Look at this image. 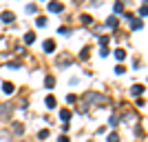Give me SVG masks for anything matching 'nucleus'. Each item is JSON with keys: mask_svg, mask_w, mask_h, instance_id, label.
<instances>
[{"mask_svg": "<svg viewBox=\"0 0 148 142\" xmlns=\"http://www.w3.org/2000/svg\"><path fill=\"white\" fill-rule=\"evenodd\" d=\"M144 91H146V87H144V85H133V87H130V96H135V98H142Z\"/></svg>", "mask_w": 148, "mask_h": 142, "instance_id": "423d86ee", "label": "nucleus"}, {"mask_svg": "<svg viewBox=\"0 0 148 142\" xmlns=\"http://www.w3.org/2000/svg\"><path fill=\"white\" fill-rule=\"evenodd\" d=\"M82 22H84V25H93V18H91V16H88V13H84V16H82Z\"/></svg>", "mask_w": 148, "mask_h": 142, "instance_id": "412c9836", "label": "nucleus"}, {"mask_svg": "<svg viewBox=\"0 0 148 142\" xmlns=\"http://www.w3.org/2000/svg\"><path fill=\"white\" fill-rule=\"evenodd\" d=\"M0 142H11V133L9 131H0Z\"/></svg>", "mask_w": 148, "mask_h": 142, "instance_id": "2eb2a0df", "label": "nucleus"}, {"mask_svg": "<svg viewBox=\"0 0 148 142\" xmlns=\"http://www.w3.org/2000/svg\"><path fill=\"white\" fill-rule=\"evenodd\" d=\"M11 127H13V129H11L13 136H22V133H25V124H22V122H13Z\"/></svg>", "mask_w": 148, "mask_h": 142, "instance_id": "0eeeda50", "label": "nucleus"}, {"mask_svg": "<svg viewBox=\"0 0 148 142\" xmlns=\"http://www.w3.org/2000/svg\"><path fill=\"white\" fill-rule=\"evenodd\" d=\"M75 100H77V96H73V93H69V96H66V102H75Z\"/></svg>", "mask_w": 148, "mask_h": 142, "instance_id": "cd10ccee", "label": "nucleus"}, {"mask_svg": "<svg viewBox=\"0 0 148 142\" xmlns=\"http://www.w3.org/2000/svg\"><path fill=\"white\" fill-rule=\"evenodd\" d=\"M99 40V47H108V40H111V38L108 36H102V38H97Z\"/></svg>", "mask_w": 148, "mask_h": 142, "instance_id": "aec40b11", "label": "nucleus"}, {"mask_svg": "<svg viewBox=\"0 0 148 142\" xmlns=\"http://www.w3.org/2000/svg\"><path fill=\"white\" fill-rule=\"evenodd\" d=\"M115 58H117V60H126V51H124L122 47H119V49H115Z\"/></svg>", "mask_w": 148, "mask_h": 142, "instance_id": "dca6fc26", "label": "nucleus"}, {"mask_svg": "<svg viewBox=\"0 0 148 142\" xmlns=\"http://www.w3.org/2000/svg\"><path fill=\"white\" fill-rule=\"evenodd\" d=\"M58 142H69V136H60V138H58Z\"/></svg>", "mask_w": 148, "mask_h": 142, "instance_id": "c756f323", "label": "nucleus"}, {"mask_svg": "<svg viewBox=\"0 0 148 142\" xmlns=\"http://www.w3.org/2000/svg\"><path fill=\"white\" fill-rule=\"evenodd\" d=\"M11 111H13V105H11V102L0 105V120H9V118H11Z\"/></svg>", "mask_w": 148, "mask_h": 142, "instance_id": "f03ea898", "label": "nucleus"}, {"mask_svg": "<svg viewBox=\"0 0 148 142\" xmlns=\"http://www.w3.org/2000/svg\"><path fill=\"white\" fill-rule=\"evenodd\" d=\"M25 9H27V13H36V11H38V7H36V5H27Z\"/></svg>", "mask_w": 148, "mask_h": 142, "instance_id": "bb28decb", "label": "nucleus"}, {"mask_svg": "<svg viewBox=\"0 0 148 142\" xmlns=\"http://www.w3.org/2000/svg\"><path fill=\"white\" fill-rule=\"evenodd\" d=\"M144 27V20H130V29L137 31V29H142Z\"/></svg>", "mask_w": 148, "mask_h": 142, "instance_id": "ddd939ff", "label": "nucleus"}, {"mask_svg": "<svg viewBox=\"0 0 148 142\" xmlns=\"http://www.w3.org/2000/svg\"><path fill=\"white\" fill-rule=\"evenodd\" d=\"M44 85L49 87V89H53V87H56V78H53V76H47V78H44Z\"/></svg>", "mask_w": 148, "mask_h": 142, "instance_id": "4468645a", "label": "nucleus"}, {"mask_svg": "<svg viewBox=\"0 0 148 142\" xmlns=\"http://www.w3.org/2000/svg\"><path fill=\"white\" fill-rule=\"evenodd\" d=\"M106 142H119V133H108V138H106Z\"/></svg>", "mask_w": 148, "mask_h": 142, "instance_id": "a211bd4d", "label": "nucleus"}, {"mask_svg": "<svg viewBox=\"0 0 148 142\" xmlns=\"http://www.w3.org/2000/svg\"><path fill=\"white\" fill-rule=\"evenodd\" d=\"M38 138H40V140H47V138H49V129H40L38 131Z\"/></svg>", "mask_w": 148, "mask_h": 142, "instance_id": "6ab92c4d", "label": "nucleus"}, {"mask_svg": "<svg viewBox=\"0 0 148 142\" xmlns=\"http://www.w3.org/2000/svg\"><path fill=\"white\" fill-rule=\"evenodd\" d=\"M47 9H49L51 13H62V11H64V5H62V2H49Z\"/></svg>", "mask_w": 148, "mask_h": 142, "instance_id": "39448f33", "label": "nucleus"}, {"mask_svg": "<svg viewBox=\"0 0 148 142\" xmlns=\"http://www.w3.org/2000/svg\"><path fill=\"white\" fill-rule=\"evenodd\" d=\"M71 62H73V58L69 56V53H62L60 58H56V64H58V67H66V64H71Z\"/></svg>", "mask_w": 148, "mask_h": 142, "instance_id": "7ed1b4c3", "label": "nucleus"}, {"mask_svg": "<svg viewBox=\"0 0 148 142\" xmlns=\"http://www.w3.org/2000/svg\"><path fill=\"white\" fill-rule=\"evenodd\" d=\"M44 51H47V53H53V51H56V40H47V42H44Z\"/></svg>", "mask_w": 148, "mask_h": 142, "instance_id": "9b49d317", "label": "nucleus"}, {"mask_svg": "<svg viewBox=\"0 0 148 142\" xmlns=\"http://www.w3.org/2000/svg\"><path fill=\"white\" fill-rule=\"evenodd\" d=\"M113 11H115V13H122V11H124V2H115Z\"/></svg>", "mask_w": 148, "mask_h": 142, "instance_id": "4be33fe9", "label": "nucleus"}, {"mask_svg": "<svg viewBox=\"0 0 148 142\" xmlns=\"http://www.w3.org/2000/svg\"><path fill=\"white\" fill-rule=\"evenodd\" d=\"M36 25H38V27H47V18H42V16H40V18L36 20Z\"/></svg>", "mask_w": 148, "mask_h": 142, "instance_id": "a878e982", "label": "nucleus"}, {"mask_svg": "<svg viewBox=\"0 0 148 142\" xmlns=\"http://www.w3.org/2000/svg\"><path fill=\"white\" fill-rule=\"evenodd\" d=\"M106 102H108V98H106V96H102V93H95V91H86V93H84V107H82L80 111L84 113L91 105H106Z\"/></svg>", "mask_w": 148, "mask_h": 142, "instance_id": "f257e3e1", "label": "nucleus"}, {"mask_svg": "<svg viewBox=\"0 0 148 142\" xmlns=\"http://www.w3.org/2000/svg\"><path fill=\"white\" fill-rule=\"evenodd\" d=\"M99 53H102V56L106 58V56H108V47H102V49H99Z\"/></svg>", "mask_w": 148, "mask_h": 142, "instance_id": "c85d7f7f", "label": "nucleus"}, {"mask_svg": "<svg viewBox=\"0 0 148 142\" xmlns=\"http://www.w3.org/2000/svg\"><path fill=\"white\" fill-rule=\"evenodd\" d=\"M146 13H148V5L144 2V5L139 7V16H142V18H146Z\"/></svg>", "mask_w": 148, "mask_h": 142, "instance_id": "b1692460", "label": "nucleus"}, {"mask_svg": "<svg viewBox=\"0 0 148 142\" xmlns=\"http://www.w3.org/2000/svg\"><path fill=\"white\" fill-rule=\"evenodd\" d=\"M88 53H91V49H88V47H84V49L80 51V58H82V60H86V58H88Z\"/></svg>", "mask_w": 148, "mask_h": 142, "instance_id": "5701e85b", "label": "nucleus"}, {"mask_svg": "<svg viewBox=\"0 0 148 142\" xmlns=\"http://www.w3.org/2000/svg\"><path fill=\"white\" fill-rule=\"evenodd\" d=\"M2 91H5L7 96H11V93L16 91V87H13V82H9V80H7V82H2Z\"/></svg>", "mask_w": 148, "mask_h": 142, "instance_id": "6e6552de", "label": "nucleus"}, {"mask_svg": "<svg viewBox=\"0 0 148 142\" xmlns=\"http://www.w3.org/2000/svg\"><path fill=\"white\" fill-rule=\"evenodd\" d=\"M36 42V33H33V31H27L25 33V44H33Z\"/></svg>", "mask_w": 148, "mask_h": 142, "instance_id": "f8f14e48", "label": "nucleus"}, {"mask_svg": "<svg viewBox=\"0 0 148 142\" xmlns=\"http://www.w3.org/2000/svg\"><path fill=\"white\" fill-rule=\"evenodd\" d=\"M71 116H73V113L69 111V109H62V111H60V120H62V122H64V124H66L69 120H71Z\"/></svg>", "mask_w": 148, "mask_h": 142, "instance_id": "1a4fd4ad", "label": "nucleus"}, {"mask_svg": "<svg viewBox=\"0 0 148 142\" xmlns=\"http://www.w3.org/2000/svg\"><path fill=\"white\" fill-rule=\"evenodd\" d=\"M0 20H2L5 25H11L13 20H16V13H13V11H2V13H0Z\"/></svg>", "mask_w": 148, "mask_h": 142, "instance_id": "20e7f679", "label": "nucleus"}, {"mask_svg": "<svg viewBox=\"0 0 148 142\" xmlns=\"http://www.w3.org/2000/svg\"><path fill=\"white\" fill-rule=\"evenodd\" d=\"M106 27H108V29H115V27H117V16H108V18H106Z\"/></svg>", "mask_w": 148, "mask_h": 142, "instance_id": "9d476101", "label": "nucleus"}, {"mask_svg": "<svg viewBox=\"0 0 148 142\" xmlns=\"http://www.w3.org/2000/svg\"><path fill=\"white\" fill-rule=\"evenodd\" d=\"M44 102H47V107H49V109H53V107L58 105V102H56V98H53V96H47V100H44Z\"/></svg>", "mask_w": 148, "mask_h": 142, "instance_id": "f3484780", "label": "nucleus"}, {"mask_svg": "<svg viewBox=\"0 0 148 142\" xmlns=\"http://www.w3.org/2000/svg\"><path fill=\"white\" fill-rule=\"evenodd\" d=\"M115 73H117V76H124V73H126V67H124V64H117V67H115Z\"/></svg>", "mask_w": 148, "mask_h": 142, "instance_id": "393cba45", "label": "nucleus"}]
</instances>
